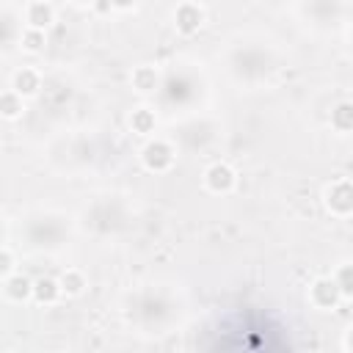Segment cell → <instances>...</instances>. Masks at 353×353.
I'll list each match as a JSON object with an SVG mask.
<instances>
[{"mask_svg":"<svg viewBox=\"0 0 353 353\" xmlns=\"http://www.w3.org/2000/svg\"><path fill=\"white\" fill-rule=\"evenodd\" d=\"M325 204L336 215H350L353 212V182L339 179L325 190Z\"/></svg>","mask_w":353,"mask_h":353,"instance_id":"cell-1","label":"cell"},{"mask_svg":"<svg viewBox=\"0 0 353 353\" xmlns=\"http://www.w3.org/2000/svg\"><path fill=\"white\" fill-rule=\"evenodd\" d=\"M143 163L149 171H165L174 163V149L165 141H152L143 146Z\"/></svg>","mask_w":353,"mask_h":353,"instance_id":"cell-2","label":"cell"},{"mask_svg":"<svg viewBox=\"0 0 353 353\" xmlns=\"http://www.w3.org/2000/svg\"><path fill=\"white\" fill-rule=\"evenodd\" d=\"M201 22H204V8H201V6H196V3H182V6H176V11H174V25H176L179 33H193V30L201 28Z\"/></svg>","mask_w":353,"mask_h":353,"instance_id":"cell-3","label":"cell"},{"mask_svg":"<svg viewBox=\"0 0 353 353\" xmlns=\"http://www.w3.org/2000/svg\"><path fill=\"white\" fill-rule=\"evenodd\" d=\"M204 182H207V188H210L212 193H229V190L234 188V171H232L226 163H215V165L207 168Z\"/></svg>","mask_w":353,"mask_h":353,"instance_id":"cell-4","label":"cell"},{"mask_svg":"<svg viewBox=\"0 0 353 353\" xmlns=\"http://www.w3.org/2000/svg\"><path fill=\"white\" fill-rule=\"evenodd\" d=\"M312 303L314 306H320V309H334L336 306V301H339V287H336V281L334 279H317L314 284H312Z\"/></svg>","mask_w":353,"mask_h":353,"instance_id":"cell-5","label":"cell"},{"mask_svg":"<svg viewBox=\"0 0 353 353\" xmlns=\"http://www.w3.org/2000/svg\"><path fill=\"white\" fill-rule=\"evenodd\" d=\"M55 19V6L52 3H28L25 6V22L28 28H36V30H44L50 28Z\"/></svg>","mask_w":353,"mask_h":353,"instance_id":"cell-6","label":"cell"},{"mask_svg":"<svg viewBox=\"0 0 353 353\" xmlns=\"http://www.w3.org/2000/svg\"><path fill=\"white\" fill-rule=\"evenodd\" d=\"M39 85H41L39 72H36V69H28V66L19 69V72L14 74V80H11V88H14L19 97H30V94H36Z\"/></svg>","mask_w":353,"mask_h":353,"instance_id":"cell-7","label":"cell"},{"mask_svg":"<svg viewBox=\"0 0 353 353\" xmlns=\"http://www.w3.org/2000/svg\"><path fill=\"white\" fill-rule=\"evenodd\" d=\"M3 290L11 301H25V298H33V281L22 273H14L11 279L3 281Z\"/></svg>","mask_w":353,"mask_h":353,"instance_id":"cell-8","label":"cell"},{"mask_svg":"<svg viewBox=\"0 0 353 353\" xmlns=\"http://www.w3.org/2000/svg\"><path fill=\"white\" fill-rule=\"evenodd\" d=\"M58 295H63V290L55 279H36L33 281V301L36 303H55Z\"/></svg>","mask_w":353,"mask_h":353,"instance_id":"cell-9","label":"cell"},{"mask_svg":"<svg viewBox=\"0 0 353 353\" xmlns=\"http://www.w3.org/2000/svg\"><path fill=\"white\" fill-rule=\"evenodd\" d=\"M331 124L339 132H350L353 130V102H339L331 113Z\"/></svg>","mask_w":353,"mask_h":353,"instance_id":"cell-10","label":"cell"},{"mask_svg":"<svg viewBox=\"0 0 353 353\" xmlns=\"http://www.w3.org/2000/svg\"><path fill=\"white\" fill-rule=\"evenodd\" d=\"M0 113H3L6 119H17V116L22 113V97H19L14 88L3 91V97H0Z\"/></svg>","mask_w":353,"mask_h":353,"instance_id":"cell-11","label":"cell"},{"mask_svg":"<svg viewBox=\"0 0 353 353\" xmlns=\"http://www.w3.org/2000/svg\"><path fill=\"white\" fill-rule=\"evenodd\" d=\"M58 284H61L63 295H80L83 287H85V279H83L80 270H66V273L58 279Z\"/></svg>","mask_w":353,"mask_h":353,"instance_id":"cell-12","label":"cell"},{"mask_svg":"<svg viewBox=\"0 0 353 353\" xmlns=\"http://www.w3.org/2000/svg\"><path fill=\"white\" fill-rule=\"evenodd\" d=\"M130 124H132V130L135 132H152L154 130V113L152 110H146V108H138V110H132V116H130Z\"/></svg>","mask_w":353,"mask_h":353,"instance_id":"cell-13","label":"cell"},{"mask_svg":"<svg viewBox=\"0 0 353 353\" xmlns=\"http://www.w3.org/2000/svg\"><path fill=\"white\" fill-rule=\"evenodd\" d=\"M44 30H36V28H25L22 30V36H19V44H22V50H28V52H39L41 47H44Z\"/></svg>","mask_w":353,"mask_h":353,"instance_id":"cell-14","label":"cell"},{"mask_svg":"<svg viewBox=\"0 0 353 353\" xmlns=\"http://www.w3.org/2000/svg\"><path fill=\"white\" fill-rule=\"evenodd\" d=\"M132 83H135L138 91H154L157 88V74H154V69L141 66V69L132 72Z\"/></svg>","mask_w":353,"mask_h":353,"instance_id":"cell-15","label":"cell"},{"mask_svg":"<svg viewBox=\"0 0 353 353\" xmlns=\"http://www.w3.org/2000/svg\"><path fill=\"white\" fill-rule=\"evenodd\" d=\"M334 281H336V287H339V292H342V295L353 298V265H342V268L336 270Z\"/></svg>","mask_w":353,"mask_h":353,"instance_id":"cell-16","label":"cell"},{"mask_svg":"<svg viewBox=\"0 0 353 353\" xmlns=\"http://www.w3.org/2000/svg\"><path fill=\"white\" fill-rule=\"evenodd\" d=\"M0 273H3V281L14 276V256L8 248H3V254H0Z\"/></svg>","mask_w":353,"mask_h":353,"instance_id":"cell-17","label":"cell"}]
</instances>
